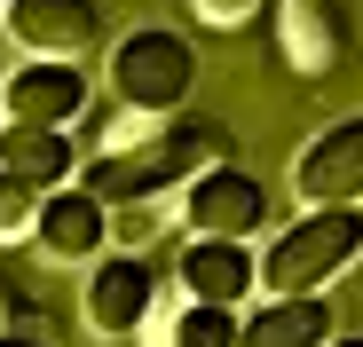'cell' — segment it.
Masks as SVG:
<instances>
[{
	"instance_id": "obj_10",
	"label": "cell",
	"mask_w": 363,
	"mask_h": 347,
	"mask_svg": "<svg viewBox=\"0 0 363 347\" xmlns=\"http://www.w3.org/2000/svg\"><path fill=\"white\" fill-rule=\"evenodd\" d=\"M87 64H55V55H24L9 72V119L24 127H79L87 119Z\"/></svg>"
},
{
	"instance_id": "obj_13",
	"label": "cell",
	"mask_w": 363,
	"mask_h": 347,
	"mask_svg": "<svg viewBox=\"0 0 363 347\" xmlns=\"http://www.w3.org/2000/svg\"><path fill=\"white\" fill-rule=\"evenodd\" d=\"M340 339V316L324 292H300V300H253L245 308V331L237 347H332Z\"/></svg>"
},
{
	"instance_id": "obj_20",
	"label": "cell",
	"mask_w": 363,
	"mask_h": 347,
	"mask_svg": "<svg viewBox=\"0 0 363 347\" xmlns=\"http://www.w3.org/2000/svg\"><path fill=\"white\" fill-rule=\"evenodd\" d=\"M0 127H9V79H0Z\"/></svg>"
},
{
	"instance_id": "obj_21",
	"label": "cell",
	"mask_w": 363,
	"mask_h": 347,
	"mask_svg": "<svg viewBox=\"0 0 363 347\" xmlns=\"http://www.w3.org/2000/svg\"><path fill=\"white\" fill-rule=\"evenodd\" d=\"M0 16H9V0H0Z\"/></svg>"
},
{
	"instance_id": "obj_18",
	"label": "cell",
	"mask_w": 363,
	"mask_h": 347,
	"mask_svg": "<svg viewBox=\"0 0 363 347\" xmlns=\"http://www.w3.org/2000/svg\"><path fill=\"white\" fill-rule=\"evenodd\" d=\"M0 347H48L40 331H9V339H0Z\"/></svg>"
},
{
	"instance_id": "obj_5",
	"label": "cell",
	"mask_w": 363,
	"mask_h": 347,
	"mask_svg": "<svg viewBox=\"0 0 363 347\" xmlns=\"http://www.w3.org/2000/svg\"><path fill=\"white\" fill-rule=\"evenodd\" d=\"M32 245H40V261H55V268H95V261L111 253V205H103L87 182L48 190V198H40V221H32Z\"/></svg>"
},
{
	"instance_id": "obj_7",
	"label": "cell",
	"mask_w": 363,
	"mask_h": 347,
	"mask_svg": "<svg viewBox=\"0 0 363 347\" xmlns=\"http://www.w3.org/2000/svg\"><path fill=\"white\" fill-rule=\"evenodd\" d=\"M300 205H363V119H332L292 158Z\"/></svg>"
},
{
	"instance_id": "obj_14",
	"label": "cell",
	"mask_w": 363,
	"mask_h": 347,
	"mask_svg": "<svg viewBox=\"0 0 363 347\" xmlns=\"http://www.w3.org/2000/svg\"><path fill=\"white\" fill-rule=\"evenodd\" d=\"M245 308L221 300H158V316L143 324V347H237Z\"/></svg>"
},
{
	"instance_id": "obj_12",
	"label": "cell",
	"mask_w": 363,
	"mask_h": 347,
	"mask_svg": "<svg viewBox=\"0 0 363 347\" xmlns=\"http://www.w3.org/2000/svg\"><path fill=\"white\" fill-rule=\"evenodd\" d=\"M0 166L9 174H24L32 190H64V182H79V135L72 127H24V119H9L0 127Z\"/></svg>"
},
{
	"instance_id": "obj_1",
	"label": "cell",
	"mask_w": 363,
	"mask_h": 347,
	"mask_svg": "<svg viewBox=\"0 0 363 347\" xmlns=\"http://www.w3.org/2000/svg\"><path fill=\"white\" fill-rule=\"evenodd\" d=\"M229 158H237V150H229V127H213V119H166V127L143 135L135 150H95L79 182H87L103 205H150V198H166V190H190L198 174H213V166H229Z\"/></svg>"
},
{
	"instance_id": "obj_11",
	"label": "cell",
	"mask_w": 363,
	"mask_h": 347,
	"mask_svg": "<svg viewBox=\"0 0 363 347\" xmlns=\"http://www.w3.org/2000/svg\"><path fill=\"white\" fill-rule=\"evenodd\" d=\"M347 0H277V47H284V64L300 79H324L340 72V55H347Z\"/></svg>"
},
{
	"instance_id": "obj_4",
	"label": "cell",
	"mask_w": 363,
	"mask_h": 347,
	"mask_svg": "<svg viewBox=\"0 0 363 347\" xmlns=\"http://www.w3.org/2000/svg\"><path fill=\"white\" fill-rule=\"evenodd\" d=\"M158 300H166L158 261H143V253H103V261L87 268V284H79V324H87L95 339H143V324L158 316Z\"/></svg>"
},
{
	"instance_id": "obj_15",
	"label": "cell",
	"mask_w": 363,
	"mask_h": 347,
	"mask_svg": "<svg viewBox=\"0 0 363 347\" xmlns=\"http://www.w3.org/2000/svg\"><path fill=\"white\" fill-rule=\"evenodd\" d=\"M40 198H48V190H32L24 174H9V166H0V245H24V237H32Z\"/></svg>"
},
{
	"instance_id": "obj_19",
	"label": "cell",
	"mask_w": 363,
	"mask_h": 347,
	"mask_svg": "<svg viewBox=\"0 0 363 347\" xmlns=\"http://www.w3.org/2000/svg\"><path fill=\"white\" fill-rule=\"evenodd\" d=\"M332 347H363V331H340V339H332Z\"/></svg>"
},
{
	"instance_id": "obj_6",
	"label": "cell",
	"mask_w": 363,
	"mask_h": 347,
	"mask_svg": "<svg viewBox=\"0 0 363 347\" xmlns=\"http://www.w3.org/2000/svg\"><path fill=\"white\" fill-rule=\"evenodd\" d=\"M261 221H269V190H261V174H245L237 158L198 174V182L182 190V229H190V237H261Z\"/></svg>"
},
{
	"instance_id": "obj_8",
	"label": "cell",
	"mask_w": 363,
	"mask_h": 347,
	"mask_svg": "<svg viewBox=\"0 0 363 347\" xmlns=\"http://www.w3.org/2000/svg\"><path fill=\"white\" fill-rule=\"evenodd\" d=\"M9 40L24 55H55V64H87L103 47V8L95 0H9Z\"/></svg>"
},
{
	"instance_id": "obj_3",
	"label": "cell",
	"mask_w": 363,
	"mask_h": 347,
	"mask_svg": "<svg viewBox=\"0 0 363 347\" xmlns=\"http://www.w3.org/2000/svg\"><path fill=\"white\" fill-rule=\"evenodd\" d=\"M111 95L127 110H158V119H174L182 103L198 95V47L190 32L174 24H135L111 40Z\"/></svg>"
},
{
	"instance_id": "obj_9",
	"label": "cell",
	"mask_w": 363,
	"mask_h": 347,
	"mask_svg": "<svg viewBox=\"0 0 363 347\" xmlns=\"http://www.w3.org/2000/svg\"><path fill=\"white\" fill-rule=\"evenodd\" d=\"M182 300H221V308H245L261 292V253L245 237H190L174 261Z\"/></svg>"
},
{
	"instance_id": "obj_2",
	"label": "cell",
	"mask_w": 363,
	"mask_h": 347,
	"mask_svg": "<svg viewBox=\"0 0 363 347\" xmlns=\"http://www.w3.org/2000/svg\"><path fill=\"white\" fill-rule=\"evenodd\" d=\"M355 261H363V205H300L261 245V292L269 300L324 292V284H340Z\"/></svg>"
},
{
	"instance_id": "obj_16",
	"label": "cell",
	"mask_w": 363,
	"mask_h": 347,
	"mask_svg": "<svg viewBox=\"0 0 363 347\" xmlns=\"http://www.w3.org/2000/svg\"><path fill=\"white\" fill-rule=\"evenodd\" d=\"M269 0H190V16L198 24H213V32H229V24H245V16H261Z\"/></svg>"
},
{
	"instance_id": "obj_17",
	"label": "cell",
	"mask_w": 363,
	"mask_h": 347,
	"mask_svg": "<svg viewBox=\"0 0 363 347\" xmlns=\"http://www.w3.org/2000/svg\"><path fill=\"white\" fill-rule=\"evenodd\" d=\"M9 331H24V292L0 276V339H9Z\"/></svg>"
}]
</instances>
